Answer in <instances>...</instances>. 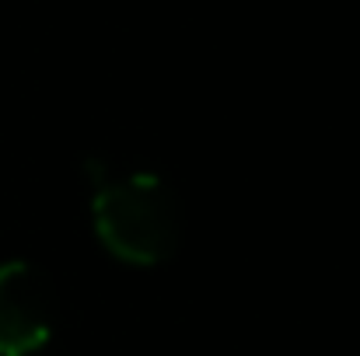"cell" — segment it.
I'll return each instance as SVG.
<instances>
[{
	"mask_svg": "<svg viewBox=\"0 0 360 356\" xmlns=\"http://www.w3.org/2000/svg\"><path fill=\"white\" fill-rule=\"evenodd\" d=\"M91 224L98 241L122 262L158 265L175 255L182 210L168 178L140 161H88Z\"/></svg>",
	"mask_w": 360,
	"mask_h": 356,
	"instance_id": "obj_1",
	"label": "cell"
},
{
	"mask_svg": "<svg viewBox=\"0 0 360 356\" xmlns=\"http://www.w3.org/2000/svg\"><path fill=\"white\" fill-rule=\"evenodd\" d=\"M56 329V290L28 258L0 262V356L39 353Z\"/></svg>",
	"mask_w": 360,
	"mask_h": 356,
	"instance_id": "obj_2",
	"label": "cell"
}]
</instances>
